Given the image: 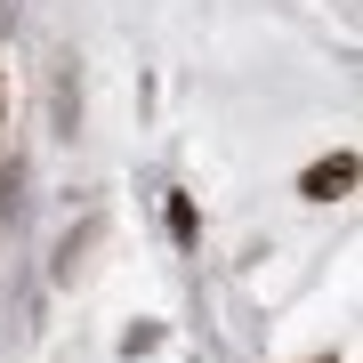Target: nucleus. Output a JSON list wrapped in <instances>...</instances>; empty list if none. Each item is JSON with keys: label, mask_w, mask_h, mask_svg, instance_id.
<instances>
[{"label": "nucleus", "mask_w": 363, "mask_h": 363, "mask_svg": "<svg viewBox=\"0 0 363 363\" xmlns=\"http://www.w3.org/2000/svg\"><path fill=\"white\" fill-rule=\"evenodd\" d=\"M0 113H9V89H0Z\"/></svg>", "instance_id": "2"}, {"label": "nucleus", "mask_w": 363, "mask_h": 363, "mask_svg": "<svg viewBox=\"0 0 363 363\" xmlns=\"http://www.w3.org/2000/svg\"><path fill=\"white\" fill-rule=\"evenodd\" d=\"M347 186H355V154H331V162L307 169V194H315V202H339Z\"/></svg>", "instance_id": "1"}]
</instances>
